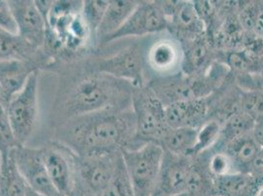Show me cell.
<instances>
[{"instance_id": "obj_1", "label": "cell", "mask_w": 263, "mask_h": 196, "mask_svg": "<svg viewBox=\"0 0 263 196\" xmlns=\"http://www.w3.org/2000/svg\"><path fill=\"white\" fill-rule=\"evenodd\" d=\"M60 76L52 107V123L100 112L131 109L136 87L130 83L88 70L81 59L60 66Z\"/></svg>"}, {"instance_id": "obj_2", "label": "cell", "mask_w": 263, "mask_h": 196, "mask_svg": "<svg viewBox=\"0 0 263 196\" xmlns=\"http://www.w3.org/2000/svg\"><path fill=\"white\" fill-rule=\"evenodd\" d=\"M136 135L132 108L81 116L54 126V141L63 143L79 157L138 149Z\"/></svg>"}, {"instance_id": "obj_3", "label": "cell", "mask_w": 263, "mask_h": 196, "mask_svg": "<svg viewBox=\"0 0 263 196\" xmlns=\"http://www.w3.org/2000/svg\"><path fill=\"white\" fill-rule=\"evenodd\" d=\"M229 70L217 61L208 73L198 76H186L179 72L170 76H157L145 85L166 105L191 99L208 98L225 83Z\"/></svg>"}, {"instance_id": "obj_4", "label": "cell", "mask_w": 263, "mask_h": 196, "mask_svg": "<svg viewBox=\"0 0 263 196\" xmlns=\"http://www.w3.org/2000/svg\"><path fill=\"white\" fill-rule=\"evenodd\" d=\"M145 52L143 43L135 42L114 53L95 52L82 58L81 61L89 71L126 81L138 88L146 84L144 82Z\"/></svg>"}, {"instance_id": "obj_5", "label": "cell", "mask_w": 263, "mask_h": 196, "mask_svg": "<svg viewBox=\"0 0 263 196\" xmlns=\"http://www.w3.org/2000/svg\"><path fill=\"white\" fill-rule=\"evenodd\" d=\"M132 110L136 118L137 148L146 143L158 144L171 129L166 120L164 104L146 85L135 88Z\"/></svg>"}, {"instance_id": "obj_6", "label": "cell", "mask_w": 263, "mask_h": 196, "mask_svg": "<svg viewBox=\"0 0 263 196\" xmlns=\"http://www.w3.org/2000/svg\"><path fill=\"white\" fill-rule=\"evenodd\" d=\"M121 153L135 196H153L164 158L163 148L156 143H146Z\"/></svg>"}, {"instance_id": "obj_7", "label": "cell", "mask_w": 263, "mask_h": 196, "mask_svg": "<svg viewBox=\"0 0 263 196\" xmlns=\"http://www.w3.org/2000/svg\"><path fill=\"white\" fill-rule=\"evenodd\" d=\"M39 79L40 72L33 73L22 89L10 98L5 108L14 136L19 145H26L36 124Z\"/></svg>"}, {"instance_id": "obj_8", "label": "cell", "mask_w": 263, "mask_h": 196, "mask_svg": "<svg viewBox=\"0 0 263 196\" xmlns=\"http://www.w3.org/2000/svg\"><path fill=\"white\" fill-rule=\"evenodd\" d=\"M44 164L56 190L69 196L78 183V155L63 143L53 141L42 147Z\"/></svg>"}, {"instance_id": "obj_9", "label": "cell", "mask_w": 263, "mask_h": 196, "mask_svg": "<svg viewBox=\"0 0 263 196\" xmlns=\"http://www.w3.org/2000/svg\"><path fill=\"white\" fill-rule=\"evenodd\" d=\"M168 24L159 1H139L136 9L120 29L100 44V48L130 36H145L167 30Z\"/></svg>"}, {"instance_id": "obj_10", "label": "cell", "mask_w": 263, "mask_h": 196, "mask_svg": "<svg viewBox=\"0 0 263 196\" xmlns=\"http://www.w3.org/2000/svg\"><path fill=\"white\" fill-rule=\"evenodd\" d=\"M122 153H105L87 157L78 156V180L88 192L100 196L116 173Z\"/></svg>"}, {"instance_id": "obj_11", "label": "cell", "mask_w": 263, "mask_h": 196, "mask_svg": "<svg viewBox=\"0 0 263 196\" xmlns=\"http://www.w3.org/2000/svg\"><path fill=\"white\" fill-rule=\"evenodd\" d=\"M168 24L167 30L180 44H185L205 35L193 1H159Z\"/></svg>"}, {"instance_id": "obj_12", "label": "cell", "mask_w": 263, "mask_h": 196, "mask_svg": "<svg viewBox=\"0 0 263 196\" xmlns=\"http://www.w3.org/2000/svg\"><path fill=\"white\" fill-rule=\"evenodd\" d=\"M11 155L30 188L45 196L59 194L47 173L42 147L19 145L12 150Z\"/></svg>"}, {"instance_id": "obj_13", "label": "cell", "mask_w": 263, "mask_h": 196, "mask_svg": "<svg viewBox=\"0 0 263 196\" xmlns=\"http://www.w3.org/2000/svg\"><path fill=\"white\" fill-rule=\"evenodd\" d=\"M17 26V34L36 49H43L46 24L37 10L34 0H8Z\"/></svg>"}, {"instance_id": "obj_14", "label": "cell", "mask_w": 263, "mask_h": 196, "mask_svg": "<svg viewBox=\"0 0 263 196\" xmlns=\"http://www.w3.org/2000/svg\"><path fill=\"white\" fill-rule=\"evenodd\" d=\"M182 61L183 46L172 36L157 40L145 52L146 65L160 76L179 73Z\"/></svg>"}, {"instance_id": "obj_15", "label": "cell", "mask_w": 263, "mask_h": 196, "mask_svg": "<svg viewBox=\"0 0 263 196\" xmlns=\"http://www.w3.org/2000/svg\"><path fill=\"white\" fill-rule=\"evenodd\" d=\"M166 120L171 129H198L209 118L208 98L179 101L165 106Z\"/></svg>"}, {"instance_id": "obj_16", "label": "cell", "mask_w": 263, "mask_h": 196, "mask_svg": "<svg viewBox=\"0 0 263 196\" xmlns=\"http://www.w3.org/2000/svg\"><path fill=\"white\" fill-rule=\"evenodd\" d=\"M181 73L186 76H198L208 73L219 61L220 51L210 44L206 35L183 44Z\"/></svg>"}, {"instance_id": "obj_17", "label": "cell", "mask_w": 263, "mask_h": 196, "mask_svg": "<svg viewBox=\"0 0 263 196\" xmlns=\"http://www.w3.org/2000/svg\"><path fill=\"white\" fill-rule=\"evenodd\" d=\"M32 61L41 70L50 71L52 63L43 49H36L17 34L0 29V61L6 60Z\"/></svg>"}, {"instance_id": "obj_18", "label": "cell", "mask_w": 263, "mask_h": 196, "mask_svg": "<svg viewBox=\"0 0 263 196\" xmlns=\"http://www.w3.org/2000/svg\"><path fill=\"white\" fill-rule=\"evenodd\" d=\"M263 179L236 172L212 180V196H255Z\"/></svg>"}, {"instance_id": "obj_19", "label": "cell", "mask_w": 263, "mask_h": 196, "mask_svg": "<svg viewBox=\"0 0 263 196\" xmlns=\"http://www.w3.org/2000/svg\"><path fill=\"white\" fill-rule=\"evenodd\" d=\"M40 71L41 67L32 61L15 59L0 61V86L10 100L22 89L29 77Z\"/></svg>"}, {"instance_id": "obj_20", "label": "cell", "mask_w": 263, "mask_h": 196, "mask_svg": "<svg viewBox=\"0 0 263 196\" xmlns=\"http://www.w3.org/2000/svg\"><path fill=\"white\" fill-rule=\"evenodd\" d=\"M139 1L109 0L107 9L98 31L97 49L107 37L116 33L136 9ZM96 49V50H97Z\"/></svg>"}, {"instance_id": "obj_21", "label": "cell", "mask_w": 263, "mask_h": 196, "mask_svg": "<svg viewBox=\"0 0 263 196\" xmlns=\"http://www.w3.org/2000/svg\"><path fill=\"white\" fill-rule=\"evenodd\" d=\"M219 149H223L228 154L236 172L249 173L250 167L261 147L254 141L251 132L231 141Z\"/></svg>"}, {"instance_id": "obj_22", "label": "cell", "mask_w": 263, "mask_h": 196, "mask_svg": "<svg viewBox=\"0 0 263 196\" xmlns=\"http://www.w3.org/2000/svg\"><path fill=\"white\" fill-rule=\"evenodd\" d=\"M197 129L179 128L170 129L159 142L165 152L177 156L190 157V153L197 142Z\"/></svg>"}, {"instance_id": "obj_23", "label": "cell", "mask_w": 263, "mask_h": 196, "mask_svg": "<svg viewBox=\"0 0 263 196\" xmlns=\"http://www.w3.org/2000/svg\"><path fill=\"white\" fill-rule=\"evenodd\" d=\"M255 120L246 112L239 110L229 115L221 124L219 142L214 148H221L226 143L251 133Z\"/></svg>"}, {"instance_id": "obj_24", "label": "cell", "mask_w": 263, "mask_h": 196, "mask_svg": "<svg viewBox=\"0 0 263 196\" xmlns=\"http://www.w3.org/2000/svg\"><path fill=\"white\" fill-rule=\"evenodd\" d=\"M29 185L17 168L12 157L1 164L0 169V196H26Z\"/></svg>"}, {"instance_id": "obj_25", "label": "cell", "mask_w": 263, "mask_h": 196, "mask_svg": "<svg viewBox=\"0 0 263 196\" xmlns=\"http://www.w3.org/2000/svg\"><path fill=\"white\" fill-rule=\"evenodd\" d=\"M220 134L221 123L215 119H209L197 129V142L190 153V157L197 158L214 148L219 142Z\"/></svg>"}, {"instance_id": "obj_26", "label": "cell", "mask_w": 263, "mask_h": 196, "mask_svg": "<svg viewBox=\"0 0 263 196\" xmlns=\"http://www.w3.org/2000/svg\"><path fill=\"white\" fill-rule=\"evenodd\" d=\"M109 0H85L83 1L82 15L88 25V29L91 33L93 43L98 44V31L99 26L102 22L105 11L107 9Z\"/></svg>"}, {"instance_id": "obj_27", "label": "cell", "mask_w": 263, "mask_h": 196, "mask_svg": "<svg viewBox=\"0 0 263 196\" xmlns=\"http://www.w3.org/2000/svg\"><path fill=\"white\" fill-rule=\"evenodd\" d=\"M100 196H135L123 157H121L120 162L112 181Z\"/></svg>"}, {"instance_id": "obj_28", "label": "cell", "mask_w": 263, "mask_h": 196, "mask_svg": "<svg viewBox=\"0 0 263 196\" xmlns=\"http://www.w3.org/2000/svg\"><path fill=\"white\" fill-rule=\"evenodd\" d=\"M240 106L241 111L252 116L254 120L263 117V87L252 89L241 87Z\"/></svg>"}, {"instance_id": "obj_29", "label": "cell", "mask_w": 263, "mask_h": 196, "mask_svg": "<svg viewBox=\"0 0 263 196\" xmlns=\"http://www.w3.org/2000/svg\"><path fill=\"white\" fill-rule=\"evenodd\" d=\"M17 146L19 144L14 136L6 110L0 105V154L2 162L9 157L12 150Z\"/></svg>"}, {"instance_id": "obj_30", "label": "cell", "mask_w": 263, "mask_h": 196, "mask_svg": "<svg viewBox=\"0 0 263 196\" xmlns=\"http://www.w3.org/2000/svg\"><path fill=\"white\" fill-rule=\"evenodd\" d=\"M262 2L246 1L240 2L238 19L245 33H252L261 11Z\"/></svg>"}, {"instance_id": "obj_31", "label": "cell", "mask_w": 263, "mask_h": 196, "mask_svg": "<svg viewBox=\"0 0 263 196\" xmlns=\"http://www.w3.org/2000/svg\"><path fill=\"white\" fill-rule=\"evenodd\" d=\"M0 29L17 33V26L8 0H0Z\"/></svg>"}, {"instance_id": "obj_32", "label": "cell", "mask_w": 263, "mask_h": 196, "mask_svg": "<svg viewBox=\"0 0 263 196\" xmlns=\"http://www.w3.org/2000/svg\"><path fill=\"white\" fill-rule=\"evenodd\" d=\"M53 2L54 0H34V4L46 24V27H47L48 16L51 10V7L53 5Z\"/></svg>"}, {"instance_id": "obj_33", "label": "cell", "mask_w": 263, "mask_h": 196, "mask_svg": "<svg viewBox=\"0 0 263 196\" xmlns=\"http://www.w3.org/2000/svg\"><path fill=\"white\" fill-rule=\"evenodd\" d=\"M249 173L257 177V178L263 179V148L260 149V151L258 152L255 159L253 160V162L250 167Z\"/></svg>"}, {"instance_id": "obj_34", "label": "cell", "mask_w": 263, "mask_h": 196, "mask_svg": "<svg viewBox=\"0 0 263 196\" xmlns=\"http://www.w3.org/2000/svg\"><path fill=\"white\" fill-rule=\"evenodd\" d=\"M252 138L257 142V144L263 148V117L255 120L252 131Z\"/></svg>"}, {"instance_id": "obj_35", "label": "cell", "mask_w": 263, "mask_h": 196, "mask_svg": "<svg viewBox=\"0 0 263 196\" xmlns=\"http://www.w3.org/2000/svg\"><path fill=\"white\" fill-rule=\"evenodd\" d=\"M252 33L256 34L257 36L263 38V2L262 5H261V11H260V15L258 17V20L255 24V27L253 29V32Z\"/></svg>"}, {"instance_id": "obj_36", "label": "cell", "mask_w": 263, "mask_h": 196, "mask_svg": "<svg viewBox=\"0 0 263 196\" xmlns=\"http://www.w3.org/2000/svg\"><path fill=\"white\" fill-rule=\"evenodd\" d=\"M69 196H93L90 192H88V190L80 184L79 180H78L77 185L75 186L74 190L72 191V193Z\"/></svg>"}, {"instance_id": "obj_37", "label": "cell", "mask_w": 263, "mask_h": 196, "mask_svg": "<svg viewBox=\"0 0 263 196\" xmlns=\"http://www.w3.org/2000/svg\"><path fill=\"white\" fill-rule=\"evenodd\" d=\"M8 102H9V98L7 97L4 90L2 89V87L0 86V105H2L4 108H6Z\"/></svg>"}, {"instance_id": "obj_38", "label": "cell", "mask_w": 263, "mask_h": 196, "mask_svg": "<svg viewBox=\"0 0 263 196\" xmlns=\"http://www.w3.org/2000/svg\"><path fill=\"white\" fill-rule=\"evenodd\" d=\"M26 196H45L44 194H42V193H40V192H37V191H35V190H33L32 188H30L29 187V189H28V191H27V193H26Z\"/></svg>"}, {"instance_id": "obj_39", "label": "cell", "mask_w": 263, "mask_h": 196, "mask_svg": "<svg viewBox=\"0 0 263 196\" xmlns=\"http://www.w3.org/2000/svg\"><path fill=\"white\" fill-rule=\"evenodd\" d=\"M255 196H263V184L260 185V187L258 188V190H257Z\"/></svg>"}, {"instance_id": "obj_40", "label": "cell", "mask_w": 263, "mask_h": 196, "mask_svg": "<svg viewBox=\"0 0 263 196\" xmlns=\"http://www.w3.org/2000/svg\"><path fill=\"white\" fill-rule=\"evenodd\" d=\"M174 196H198L194 194V193H190V192H186V193H182V194H178V195Z\"/></svg>"}, {"instance_id": "obj_41", "label": "cell", "mask_w": 263, "mask_h": 196, "mask_svg": "<svg viewBox=\"0 0 263 196\" xmlns=\"http://www.w3.org/2000/svg\"><path fill=\"white\" fill-rule=\"evenodd\" d=\"M1 164H2V158H1V154H0V169H1Z\"/></svg>"}, {"instance_id": "obj_42", "label": "cell", "mask_w": 263, "mask_h": 196, "mask_svg": "<svg viewBox=\"0 0 263 196\" xmlns=\"http://www.w3.org/2000/svg\"><path fill=\"white\" fill-rule=\"evenodd\" d=\"M57 196H66V195H63V194H61V193H59V194H58V195Z\"/></svg>"}, {"instance_id": "obj_43", "label": "cell", "mask_w": 263, "mask_h": 196, "mask_svg": "<svg viewBox=\"0 0 263 196\" xmlns=\"http://www.w3.org/2000/svg\"><path fill=\"white\" fill-rule=\"evenodd\" d=\"M198 196H209V195H205V194H201V195H198Z\"/></svg>"}]
</instances>
